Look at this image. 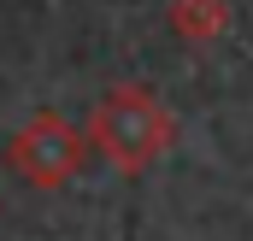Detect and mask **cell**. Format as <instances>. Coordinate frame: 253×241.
<instances>
[{
  "label": "cell",
  "mask_w": 253,
  "mask_h": 241,
  "mask_svg": "<svg viewBox=\"0 0 253 241\" xmlns=\"http://www.w3.org/2000/svg\"><path fill=\"white\" fill-rule=\"evenodd\" d=\"M77 159H83V141H77V129L59 118V112H42V118L24 123V135L12 141V171L30 182H42V188H53L77 171Z\"/></svg>",
  "instance_id": "obj_2"
},
{
  "label": "cell",
  "mask_w": 253,
  "mask_h": 241,
  "mask_svg": "<svg viewBox=\"0 0 253 241\" xmlns=\"http://www.w3.org/2000/svg\"><path fill=\"white\" fill-rule=\"evenodd\" d=\"M165 141H171V112L141 88H118V94H106L94 106V147L118 171L153 165L165 153Z\"/></svg>",
  "instance_id": "obj_1"
}]
</instances>
